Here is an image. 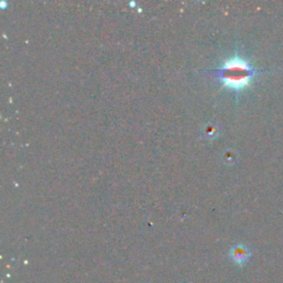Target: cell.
Instances as JSON below:
<instances>
[{
  "label": "cell",
  "mask_w": 283,
  "mask_h": 283,
  "mask_svg": "<svg viewBox=\"0 0 283 283\" xmlns=\"http://www.w3.org/2000/svg\"><path fill=\"white\" fill-rule=\"evenodd\" d=\"M208 75L220 81L224 88L234 92H240L250 86L254 76L264 73L254 69L241 56H233L226 60L224 64L216 70L207 71Z\"/></svg>",
  "instance_id": "cell-1"
},
{
  "label": "cell",
  "mask_w": 283,
  "mask_h": 283,
  "mask_svg": "<svg viewBox=\"0 0 283 283\" xmlns=\"http://www.w3.org/2000/svg\"><path fill=\"white\" fill-rule=\"evenodd\" d=\"M236 159H237V155H236V153L232 151H227L224 154V160L227 164H233L234 161H236Z\"/></svg>",
  "instance_id": "cell-4"
},
{
  "label": "cell",
  "mask_w": 283,
  "mask_h": 283,
  "mask_svg": "<svg viewBox=\"0 0 283 283\" xmlns=\"http://www.w3.org/2000/svg\"><path fill=\"white\" fill-rule=\"evenodd\" d=\"M218 134H219V127H218V125L213 123H209L207 125H205L203 135L206 137V139L213 140Z\"/></svg>",
  "instance_id": "cell-3"
},
{
  "label": "cell",
  "mask_w": 283,
  "mask_h": 283,
  "mask_svg": "<svg viewBox=\"0 0 283 283\" xmlns=\"http://www.w3.org/2000/svg\"><path fill=\"white\" fill-rule=\"evenodd\" d=\"M229 257L230 259H231V261L233 262V264H236L239 266H242L248 262L249 258L251 257V252H250L248 247L242 244H239V245L233 246L232 248L230 249Z\"/></svg>",
  "instance_id": "cell-2"
}]
</instances>
